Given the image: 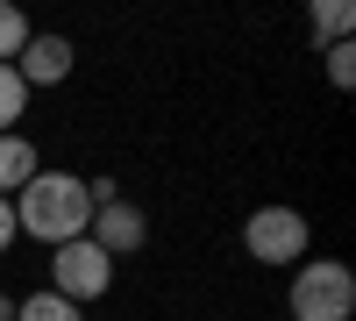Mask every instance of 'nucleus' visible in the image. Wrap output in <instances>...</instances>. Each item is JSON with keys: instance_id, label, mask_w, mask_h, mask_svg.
I'll use <instances>...</instances> for the list:
<instances>
[{"instance_id": "nucleus-1", "label": "nucleus", "mask_w": 356, "mask_h": 321, "mask_svg": "<svg viewBox=\"0 0 356 321\" xmlns=\"http://www.w3.org/2000/svg\"><path fill=\"white\" fill-rule=\"evenodd\" d=\"M86 221H93V200H86V179L72 171H36L22 193H15V236H36V243H79Z\"/></svg>"}, {"instance_id": "nucleus-2", "label": "nucleus", "mask_w": 356, "mask_h": 321, "mask_svg": "<svg viewBox=\"0 0 356 321\" xmlns=\"http://www.w3.org/2000/svg\"><path fill=\"white\" fill-rule=\"evenodd\" d=\"M285 307H292V321H349L356 314L349 265L342 257H307V265L292 272V285H285Z\"/></svg>"}, {"instance_id": "nucleus-3", "label": "nucleus", "mask_w": 356, "mask_h": 321, "mask_svg": "<svg viewBox=\"0 0 356 321\" xmlns=\"http://www.w3.org/2000/svg\"><path fill=\"white\" fill-rule=\"evenodd\" d=\"M107 285H114V257L93 243V236H79V243H57L50 250V293L57 300H100L107 293Z\"/></svg>"}, {"instance_id": "nucleus-4", "label": "nucleus", "mask_w": 356, "mask_h": 321, "mask_svg": "<svg viewBox=\"0 0 356 321\" xmlns=\"http://www.w3.org/2000/svg\"><path fill=\"white\" fill-rule=\"evenodd\" d=\"M307 243H314V228L300 208H257L243 221V250L257 265H307Z\"/></svg>"}, {"instance_id": "nucleus-5", "label": "nucleus", "mask_w": 356, "mask_h": 321, "mask_svg": "<svg viewBox=\"0 0 356 321\" xmlns=\"http://www.w3.org/2000/svg\"><path fill=\"white\" fill-rule=\"evenodd\" d=\"M72 65H79V50H72V36H29L22 43V57H15V79L29 86V93H36V86H65L72 79Z\"/></svg>"}, {"instance_id": "nucleus-6", "label": "nucleus", "mask_w": 356, "mask_h": 321, "mask_svg": "<svg viewBox=\"0 0 356 321\" xmlns=\"http://www.w3.org/2000/svg\"><path fill=\"white\" fill-rule=\"evenodd\" d=\"M86 236H93L107 257H129V250H143V243H150V214H143L136 200H114V208H93Z\"/></svg>"}, {"instance_id": "nucleus-7", "label": "nucleus", "mask_w": 356, "mask_h": 321, "mask_svg": "<svg viewBox=\"0 0 356 321\" xmlns=\"http://www.w3.org/2000/svg\"><path fill=\"white\" fill-rule=\"evenodd\" d=\"M36 171H43V164H36V143H29L22 129L0 136V200H15L29 179H36Z\"/></svg>"}, {"instance_id": "nucleus-8", "label": "nucleus", "mask_w": 356, "mask_h": 321, "mask_svg": "<svg viewBox=\"0 0 356 321\" xmlns=\"http://www.w3.org/2000/svg\"><path fill=\"white\" fill-rule=\"evenodd\" d=\"M349 22H356V8L349 0H314V15H307V36L328 50V43H349Z\"/></svg>"}, {"instance_id": "nucleus-9", "label": "nucleus", "mask_w": 356, "mask_h": 321, "mask_svg": "<svg viewBox=\"0 0 356 321\" xmlns=\"http://www.w3.org/2000/svg\"><path fill=\"white\" fill-rule=\"evenodd\" d=\"M15 321H79V307H72V300H57L50 285H43V293L15 300Z\"/></svg>"}, {"instance_id": "nucleus-10", "label": "nucleus", "mask_w": 356, "mask_h": 321, "mask_svg": "<svg viewBox=\"0 0 356 321\" xmlns=\"http://www.w3.org/2000/svg\"><path fill=\"white\" fill-rule=\"evenodd\" d=\"M22 43H29V15L15 8V0H0V65H15Z\"/></svg>"}, {"instance_id": "nucleus-11", "label": "nucleus", "mask_w": 356, "mask_h": 321, "mask_svg": "<svg viewBox=\"0 0 356 321\" xmlns=\"http://www.w3.org/2000/svg\"><path fill=\"white\" fill-rule=\"evenodd\" d=\"M22 107H29V86L15 79V65H0V136H15Z\"/></svg>"}, {"instance_id": "nucleus-12", "label": "nucleus", "mask_w": 356, "mask_h": 321, "mask_svg": "<svg viewBox=\"0 0 356 321\" xmlns=\"http://www.w3.org/2000/svg\"><path fill=\"white\" fill-rule=\"evenodd\" d=\"M321 57H328V79H335L342 93H349V86H356V50H349V43H328Z\"/></svg>"}, {"instance_id": "nucleus-13", "label": "nucleus", "mask_w": 356, "mask_h": 321, "mask_svg": "<svg viewBox=\"0 0 356 321\" xmlns=\"http://www.w3.org/2000/svg\"><path fill=\"white\" fill-rule=\"evenodd\" d=\"M15 250V200H0V257Z\"/></svg>"}, {"instance_id": "nucleus-14", "label": "nucleus", "mask_w": 356, "mask_h": 321, "mask_svg": "<svg viewBox=\"0 0 356 321\" xmlns=\"http://www.w3.org/2000/svg\"><path fill=\"white\" fill-rule=\"evenodd\" d=\"M0 321H15V300H8V293H0Z\"/></svg>"}]
</instances>
